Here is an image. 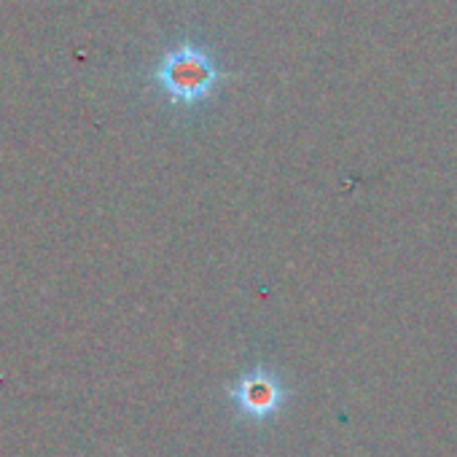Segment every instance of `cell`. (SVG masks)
I'll list each match as a JSON object with an SVG mask.
<instances>
[{"label":"cell","instance_id":"6da1fadb","mask_svg":"<svg viewBox=\"0 0 457 457\" xmlns=\"http://www.w3.org/2000/svg\"><path fill=\"white\" fill-rule=\"evenodd\" d=\"M151 79L172 105L194 108L210 100L226 76L210 57V52L196 44H180L159 57Z\"/></svg>","mask_w":457,"mask_h":457},{"label":"cell","instance_id":"7a4b0ae2","mask_svg":"<svg viewBox=\"0 0 457 457\" xmlns=\"http://www.w3.org/2000/svg\"><path fill=\"white\" fill-rule=\"evenodd\" d=\"M226 395L243 420L270 422L283 411L288 401V387L280 374L267 366H256L251 371H243L235 382H228Z\"/></svg>","mask_w":457,"mask_h":457}]
</instances>
